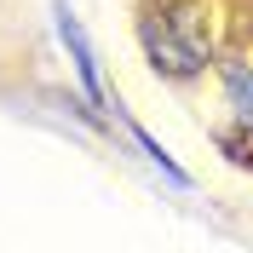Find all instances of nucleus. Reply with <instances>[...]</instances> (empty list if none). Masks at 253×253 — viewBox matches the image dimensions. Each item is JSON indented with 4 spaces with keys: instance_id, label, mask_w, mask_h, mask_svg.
Returning a JSON list of instances; mask_svg holds the SVG:
<instances>
[{
    "instance_id": "1",
    "label": "nucleus",
    "mask_w": 253,
    "mask_h": 253,
    "mask_svg": "<svg viewBox=\"0 0 253 253\" xmlns=\"http://www.w3.org/2000/svg\"><path fill=\"white\" fill-rule=\"evenodd\" d=\"M138 41H144V58L156 63V75H167V81L202 75L207 58H213V29H207L196 0H173V6L144 12L138 17Z\"/></svg>"
},
{
    "instance_id": "2",
    "label": "nucleus",
    "mask_w": 253,
    "mask_h": 253,
    "mask_svg": "<svg viewBox=\"0 0 253 253\" xmlns=\"http://www.w3.org/2000/svg\"><path fill=\"white\" fill-rule=\"evenodd\" d=\"M52 17H58V41L69 46V63H75V75H81V92H86V104H92V115L104 121V104H110V92H104V75H98V58L92 46H86V29H81V17L69 12V6H52Z\"/></svg>"
},
{
    "instance_id": "3",
    "label": "nucleus",
    "mask_w": 253,
    "mask_h": 253,
    "mask_svg": "<svg viewBox=\"0 0 253 253\" xmlns=\"http://www.w3.org/2000/svg\"><path fill=\"white\" fill-rule=\"evenodd\" d=\"M219 86H224V104H230V121L242 126V138H253V63L219 58Z\"/></svg>"
}]
</instances>
